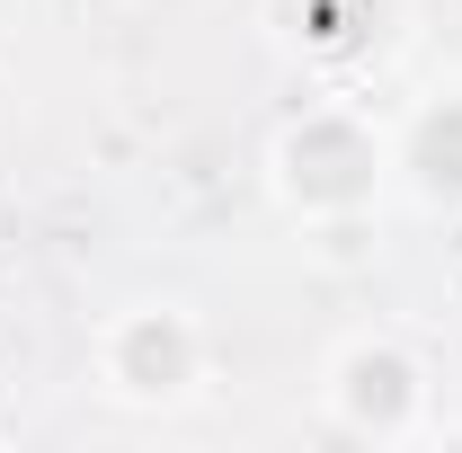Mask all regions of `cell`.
Returning a JSON list of instances; mask_svg holds the SVG:
<instances>
[{
  "mask_svg": "<svg viewBox=\"0 0 462 453\" xmlns=\"http://www.w3.org/2000/svg\"><path fill=\"white\" fill-rule=\"evenodd\" d=\"M392 187H401V152H392V107H374V89H311L267 134V205L302 240L374 231Z\"/></svg>",
  "mask_w": 462,
  "mask_h": 453,
  "instance_id": "obj_1",
  "label": "cell"
},
{
  "mask_svg": "<svg viewBox=\"0 0 462 453\" xmlns=\"http://www.w3.org/2000/svg\"><path fill=\"white\" fill-rule=\"evenodd\" d=\"M89 383L125 418H187L214 392V329L178 293H134L116 302L89 338Z\"/></svg>",
  "mask_w": 462,
  "mask_h": 453,
  "instance_id": "obj_2",
  "label": "cell"
},
{
  "mask_svg": "<svg viewBox=\"0 0 462 453\" xmlns=\"http://www.w3.org/2000/svg\"><path fill=\"white\" fill-rule=\"evenodd\" d=\"M320 418L356 445H427L436 436V365L392 320H356L320 356Z\"/></svg>",
  "mask_w": 462,
  "mask_h": 453,
  "instance_id": "obj_3",
  "label": "cell"
},
{
  "mask_svg": "<svg viewBox=\"0 0 462 453\" xmlns=\"http://www.w3.org/2000/svg\"><path fill=\"white\" fill-rule=\"evenodd\" d=\"M267 27L311 89H374V71L401 54L409 0H267Z\"/></svg>",
  "mask_w": 462,
  "mask_h": 453,
  "instance_id": "obj_4",
  "label": "cell"
},
{
  "mask_svg": "<svg viewBox=\"0 0 462 453\" xmlns=\"http://www.w3.org/2000/svg\"><path fill=\"white\" fill-rule=\"evenodd\" d=\"M392 152H401V187L427 214H462V71L392 107Z\"/></svg>",
  "mask_w": 462,
  "mask_h": 453,
  "instance_id": "obj_5",
  "label": "cell"
},
{
  "mask_svg": "<svg viewBox=\"0 0 462 453\" xmlns=\"http://www.w3.org/2000/svg\"><path fill=\"white\" fill-rule=\"evenodd\" d=\"M427 445H462V418H454V409H436V436H427Z\"/></svg>",
  "mask_w": 462,
  "mask_h": 453,
  "instance_id": "obj_6",
  "label": "cell"
},
{
  "mask_svg": "<svg viewBox=\"0 0 462 453\" xmlns=\"http://www.w3.org/2000/svg\"><path fill=\"white\" fill-rule=\"evenodd\" d=\"M0 445H9V427H0Z\"/></svg>",
  "mask_w": 462,
  "mask_h": 453,
  "instance_id": "obj_7",
  "label": "cell"
}]
</instances>
